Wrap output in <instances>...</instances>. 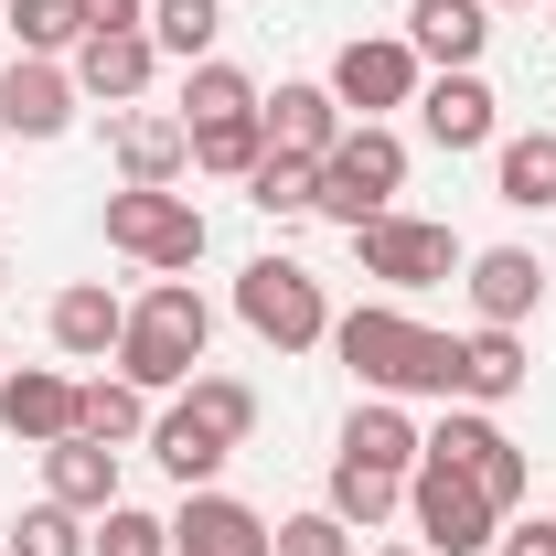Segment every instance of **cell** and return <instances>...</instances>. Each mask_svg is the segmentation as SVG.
<instances>
[{"label":"cell","mask_w":556,"mask_h":556,"mask_svg":"<svg viewBox=\"0 0 556 556\" xmlns=\"http://www.w3.org/2000/svg\"><path fill=\"white\" fill-rule=\"evenodd\" d=\"M257 118H268V150L321 161V150L343 139V97H332V86H278V97H257Z\"/></svg>","instance_id":"17"},{"label":"cell","mask_w":556,"mask_h":556,"mask_svg":"<svg viewBox=\"0 0 556 556\" xmlns=\"http://www.w3.org/2000/svg\"><path fill=\"white\" fill-rule=\"evenodd\" d=\"M118 332H129V311H118V289H108V278L54 289V353H118Z\"/></svg>","instance_id":"20"},{"label":"cell","mask_w":556,"mask_h":556,"mask_svg":"<svg viewBox=\"0 0 556 556\" xmlns=\"http://www.w3.org/2000/svg\"><path fill=\"white\" fill-rule=\"evenodd\" d=\"M417 450H428V439H417V428L386 407V396H375V407H353V428H343V460H364V471H396V482L417 471Z\"/></svg>","instance_id":"22"},{"label":"cell","mask_w":556,"mask_h":556,"mask_svg":"<svg viewBox=\"0 0 556 556\" xmlns=\"http://www.w3.org/2000/svg\"><path fill=\"white\" fill-rule=\"evenodd\" d=\"M0 22L22 33V54H75L86 43V0H0Z\"/></svg>","instance_id":"29"},{"label":"cell","mask_w":556,"mask_h":556,"mask_svg":"<svg viewBox=\"0 0 556 556\" xmlns=\"http://www.w3.org/2000/svg\"><path fill=\"white\" fill-rule=\"evenodd\" d=\"M257 161H268V118H257V108H247V118H204V129H193V172H214V182H247Z\"/></svg>","instance_id":"25"},{"label":"cell","mask_w":556,"mask_h":556,"mask_svg":"<svg viewBox=\"0 0 556 556\" xmlns=\"http://www.w3.org/2000/svg\"><path fill=\"white\" fill-rule=\"evenodd\" d=\"M204 343H214L204 289H193V278H161V289L129 311V332H118V375H129L139 396H172V386H193Z\"/></svg>","instance_id":"3"},{"label":"cell","mask_w":556,"mask_h":556,"mask_svg":"<svg viewBox=\"0 0 556 556\" xmlns=\"http://www.w3.org/2000/svg\"><path fill=\"white\" fill-rule=\"evenodd\" d=\"M460 396H471V407H503V396H525V343L482 321V332L460 343Z\"/></svg>","instance_id":"24"},{"label":"cell","mask_w":556,"mask_h":556,"mask_svg":"<svg viewBox=\"0 0 556 556\" xmlns=\"http://www.w3.org/2000/svg\"><path fill=\"white\" fill-rule=\"evenodd\" d=\"M150 33H86L75 43V97H108V108H139V86H150Z\"/></svg>","instance_id":"15"},{"label":"cell","mask_w":556,"mask_h":556,"mask_svg":"<svg viewBox=\"0 0 556 556\" xmlns=\"http://www.w3.org/2000/svg\"><path fill=\"white\" fill-rule=\"evenodd\" d=\"M11 556H86V514H65V503L43 492V503L11 525Z\"/></svg>","instance_id":"33"},{"label":"cell","mask_w":556,"mask_h":556,"mask_svg":"<svg viewBox=\"0 0 556 556\" xmlns=\"http://www.w3.org/2000/svg\"><path fill=\"white\" fill-rule=\"evenodd\" d=\"M268 556H353V525L332 514V503H321V514H289V525L268 535Z\"/></svg>","instance_id":"34"},{"label":"cell","mask_w":556,"mask_h":556,"mask_svg":"<svg viewBox=\"0 0 556 556\" xmlns=\"http://www.w3.org/2000/svg\"><path fill=\"white\" fill-rule=\"evenodd\" d=\"M311 193H321V161H300V150H268L247 172V204L257 214H311Z\"/></svg>","instance_id":"31"},{"label":"cell","mask_w":556,"mask_h":556,"mask_svg":"<svg viewBox=\"0 0 556 556\" xmlns=\"http://www.w3.org/2000/svg\"><path fill=\"white\" fill-rule=\"evenodd\" d=\"M108 247L172 278V268L204 257V214H193V193H172V182H129V193H108Z\"/></svg>","instance_id":"5"},{"label":"cell","mask_w":556,"mask_h":556,"mask_svg":"<svg viewBox=\"0 0 556 556\" xmlns=\"http://www.w3.org/2000/svg\"><path fill=\"white\" fill-rule=\"evenodd\" d=\"M375 556H417V546H375Z\"/></svg>","instance_id":"37"},{"label":"cell","mask_w":556,"mask_h":556,"mask_svg":"<svg viewBox=\"0 0 556 556\" xmlns=\"http://www.w3.org/2000/svg\"><path fill=\"white\" fill-rule=\"evenodd\" d=\"M0 289H11V257H0Z\"/></svg>","instance_id":"38"},{"label":"cell","mask_w":556,"mask_h":556,"mask_svg":"<svg viewBox=\"0 0 556 556\" xmlns=\"http://www.w3.org/2000/svg\"><path fill=\"white\" fill-rule=\"evenodd\" d=\"M75 428H86V439H108V450H129L139 428H150V396H139L129 375H108V386H75Z\"/></svg>","instance_id":"26"},{"label":"cell","mask_w":556,"mask_h":556,"mask_svg":"<svg viewBox=\"0 0 556 556\" xmlns=\"http://www.w3.org/2000/svg\"><path fill=\"white\" fill-rule=\"evenodd\" d=\"M396 503H407V482H396V471H364V460H332V514H343L353 535H375V525H386Z\"/></svg>","instance_id":"27"},{"label":"cell","mask_w":556,"mask_h":556,"mask_svg":"<svg viewBox=\"0 0 556 556\" xmlns=\"http://www.w3.org/2000/svg\"><path fill=\"white\" fill-rule=\"evenodd\" d=\"M86 33H150V0H86Z\"/></svg>","instance_id":"35"},{"label":"cell","mask_w":556,"mask_h":556,"mask_svg":"<svg viewBox=\"0 0 556 556\" xmlns=\"http://www.w3.org/2000/svg\"><path fill=\"white\" fill-rule=\"evenodd\" d=\"M332 97L364 108V118L417 108V43H396V33H353L343 54H332Z\"/></svg>","instance_id":"10"},{"label":"cell","mask_w":556,"mask_h":556,"mask_svg":"<svg viewBox=\"0 0 556 556\" xmlns=\"http://www.w3.org/2000/svg\"><path fill=\"white\" fill-rule=\"evenodd\" d=\"M514 11H525V0H514Z\"/></svg>","instance_id":"39"},{"label":"cell","mask_w":556,"mask_h":556,"mask_svg":"<svg viewBox=\"0 0 556 556\" xmlns=\"http://www.w3.org/2000/svg\"><path fill=\"white\" fill-rule=\"evenodd\" d=\"M86 556H172V525H161V514H139V503H108V514H97V535H86Z\"/></svg>","instance_id":"32"},{"label":"cell","mask_w":556,"mask_h":556,"mask_svg":"<svg viewBox=\"0 0 556 556\" xmlns=\"http://www.w3.org/2000/svg\"><path fill=\"white\" fill-rule=\"evenodd\" d=\"M492 193H503L514 214L556 204V129H525V139H503V161H492Z\"/></svg>","instance_id":"23"},{"label":"cell","mask_w":556,"mask_h":556,"mask_svg":"<svg viewBox=\"0 0 556 556\" xmlns=\"http://www.w3.org/2000/svg\"><path fill=\"white\" fill-rule=\"evenodd\" d=\"M407 514H417V535H428V556H482L492 546V492L471 482V471H450V460H417L407 471Z\"/></svg>","instance_id":"7"},{"label":"cell","mask_w":556,"mask_h":556,"mask_svg":"<svg viewBox=\"0 0 556 556\" xmlns=\"http://www.w3.org/2000/svg\"><path fill=\"white\" fill-rule=\"evenodd\" d=\"M172 556H268V525H257L236 492H182V514H172Z\"/></svg>","instance_id":"13"},{"label":"cell","mask_w":556,"mask_h":556,"mask_svg":"<svg viewBox=\"0 0 556 556\" xmlns=\"http://www.w3.org/2000/svg\"><path fill=\"white\" fill-rule=\"evenodd\" d=\"M247 108H257V86H247V75L236 65H182V129H204V118H247Z\"/></svg>","instance_id":"30"},{"label":"cell","mask_w":556,"mask_h":556,"mask_svg":"<svg viewBox=\"0 0 556 556\" xmlns=\"http://www.w3.org/2000/svg\"><path fill=\"white\" fill-rule=\"evenodd\" d=\"M247 428H257V386H236V375H193L182 407L150 417V460H161L182 492H204L214 471L247 450Z\"/></svg>","instance_id":"2"},{"label":"cell","mask_w":556,"mask_h":556,"mask_svg":"<svg viewBox=\"0 0 556 556\" xmlns=\"http://www.w3.org/2000/svg\"><path fill=\"white\" fill-rule=\"evenodd\" d=\"M236 311H247V332L278 343V353L332 343V300H321V278L300 268V257H257V268L236 278Z\"/></svg>","instance_id":"6"},{"label":"cell","mask_w":556,"mask_h":556,"mask_svg":"<svg viewBox=\"0 0 556 556\" xmlns=\"http://www.w3.org/2000/svg\"><path fill=\"white\" fill-rule=\"evenodd\" d=\"M417 118H428L439 150H482V139H492V86L471 65H460V75H428V86H417Z\"/></svg>","instance_id":"18"},{"label":"cell","mask_w":556,"mask_h":556,"mask_svg":"<svg viewBox=\"0 0 556 556\" xmlns=\"http://www.w3.org/2000/svg\"><path fill=\"white\" fill-rule=\"evenodd\" d=\"M353 257H364V278H386V289H439L450 268H471L460 236H450V225H417V214H375V225H353Z\"/></svg>","instance_id":"8"},{"label":"cell","mask_w":556,"mask_h":556,"mask_svg":"<svg viewBox=\"0 0 556 556\" xmlns=\"http://www.w3.org/2000/svg\"><path fill=\"white\" fill-rule=\"evenodd\" d=\"M0 129H22V139H65V129H75V75H65V65H43V54H22V65L0 75Z\"/></svg>","instance_id":"12"},{"label":"cell","mask_w":556,"mask_h":556,"mask_svg":"<svg viewBox=\"0 0 556 556\" xmlns=\"http://www.w3.org/2000/svg\"><path fill=\"white\" fill-rule=\"evenodd\" d=\"M118 172H129V182H172V172H193V129L161 118V108H129V118H118Z\"/></svg>","instance_id":"21"},{"label":"cell","mask_w":556,"mask_h":556,"mask_svg":"<svg viewBox=\"0 0 556 556\" xmlns=\"http://www.w3.org/2000/svg\"><path fill=\"white\" fill-rule=\"evenodd\" d=\"M407 193V139L386 129V118H364V129H343L332 150H321V193H311V214H332V225H375V214Z\"/></svg>","instance_id":"4"},{"label":"cell","mask_w":556,"mask_h":556,"mask_svg":"<svg viewBox=\"0 0 556 556\" xmlns=\"http://www.w3.org/2000/svg\"><path fill=\"white\" fill-rule=\"evenodd\" d=\"M503 556H556V514H535V525H514V535H503Z\"/></svg>","instance_id":"36"},{"label":"cell","mask_w":556,"mask_h":556,"mask_svg":"<svg viewBox=\"0 0 556 556\" xmlns=\"http://www.w3.org/2000/svg\"><path fill=\"white\" fill-rule=\"evenodd\" d=\"M417 460H450V471H471V482L492 492V514H514V503H525V450H514V439H503L482 407H450L439 428H428V450H417Z\"/></svg>","instance_id":"9"},{"label":"cell","mask_w":556,"mask_h":556,"mask_svg":"<svg viewBox=\"0 0 556 556\" xmlns=\"http://www.w3.org/2000/svg\"><path fill=\"white\" fill-rule=\"evenodd\" d=\"M332 343H343V364L375 396H460V343L428 332V321H407V311H386V300L375 311H343Z\"/></svg>","instance_id":"1"},{"label":"cell","mask_w":556,"mask_h":556,"mask_svg":"<svg viewBox=\"0 0 556 556\" xmlns=\"http://www.w3.org/2000/svg\"><path fill=\"white\" fill-rule=\"evenodd\" d=\"M214 33H225V0H150V43L161 54H182V65H204Z\"/></svg>","instance_id":"28"},{"label":"cell","mask_w":556,"mask_h":556,"mask_svg":"<svg viewBox=\"0 0 556 556\" xmlns=\"http://www.w3.org/2000/svg\"><path fill=\"white\" fill-rule=\"evenodd\" d=\"M43 492H54L65 514H108V503H118V450L86 439V428L54 439V450H43Z\"/></svg>","instance_id":"16"},{"label":"cell","mask_w":556,"mask_h":556,"mask_svg":"<svg viewBox=\"0 0 556 556\" xmlns=\"http://www.w3.org/2000/svg\"><path fill=\"white\" fill-rule=\"evenodd\" d=\"M407 43H417V65L460 75V65H482L492 11H482V0H417V11H407Z\"/></svg>","instance_id":"14"},{"label":"cell","mask_w":556,"mask_h":556,"mask_svg":"<svg viewBox=\"0 0 556 556\" xmlns=\"http://www.w3.org/2000/svg\"><path fill=\"white\" fill-rule=\"evenodd\" d=\"M0 556H11V546H0Z\"/></svg>","instance_id":"40"},{"label":"cell","mask_w":556,"mask_h":556,"mask_svg":"<svg viewBox=\"0 0 556 556\" xmlns=\"http://www.w3.org/2000/svg\"><path fill=\"white\" fill-rule=\"evenodd\" d=\"M0 428L33 439V450L75 439V386L54 375V364H11V375H0Z\"/></svg>","instance_id":"11"},{"label":"cell","mask_w":556,"mask_h":556,"mask_svg":"<svg viewBox=\"0 0 556 556\" xmlns=\"http://www.w3.org/2000/svg\"><path fill=\"white\" fill-rule=\"evenodd\" d=\"M535 300H546V268H535L525 247H482V257H471V311H482L492 332H514Z\"/></svg>","instance_id":"19"}]
</instances>
